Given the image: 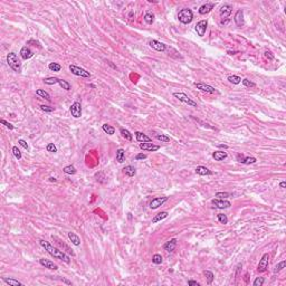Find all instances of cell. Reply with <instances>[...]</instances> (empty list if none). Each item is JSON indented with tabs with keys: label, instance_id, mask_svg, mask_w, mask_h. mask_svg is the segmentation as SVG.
I'll list each match as a JSON object with an SVG mask.
<instances>
[{
	"label": "cell",
	"instance_id": "obj_1",
	"mask_svg": "<svg viewBox=\"0 0 286 286\" xmlns=\"http://www.w3.org/2000/svg\"><path fill=\"white\" fill-rule=\"evenodd\" d=\"M39 245L43 248H45V250H46L51 256L55 257L57 259H60V261H63L64 263H66V264H69V263H71V258H69V256L66 253L63 252L59 248L53 247L48 241L44 240V239H40V240H39Z\"/></svg>",
	"mask_w": 286,
	"mask_h": 286
},
{
	"label": "cell",
	"instance_id": "obj_13",
	"mask_svg": "<svg viewBox=\"0 0 286 286\" xmlns=\"http://www.w3.org/2000/svg\"><path fill=\"white\" fill-rule=\"evenodd\" d=\"M237 161L244 164H253V163H256V158L254 157H245L243 153H238L237 154Z\"/></svg>",
	"mask_w": 286,
	"mask_h": 286
},
{
	"label": "cell",
	"instance_id": "obj_17",
	"mask_svg": "<svg viewBox=\"0 0 286 286\" xmlns=\"http://www.w3.org/2000/svg\"><path fill=\"white\" fill-rule=\"evenodd\" d=\"M140 148L144 151H151V152H154V151H158L160 149L159 145H154L150 142H144V143H140Z\"/></svg>",
	"mask_w": 286,
	"mask_h": 286
},
{
	"label": "cell",
	"instance_id": "obj_53",
	"mask_svg": "<svg viewBox=\"0 0 286 286\" xmlns=\"http://www.w3.org/2000/svg\"><path fill=\"white\" fill-rule=\"evenodd\" d=\"M0 122H1L2 124H4V125H6V128H8L9 130H13V129H15V128H13V125H11L10 123H8L6 120H1Z\"/></svg>",
	"mask_w": 286,
	"mask_h": 286
},
{
	"label": "cell",
	"instance_id": "obj_28",
	"mask_svg": "<svg viewBox=\"0 0 286 286\" xmlns=\"http://www.w3.org/2000/svg\"><path fill=\"white\" fill-rule=\"evenodd\" d=\"M116 161L119 163H123L125 161V151L123 149H119L116 151Z\"/></svg>",
	"mask_w": 286,
	"mask_h": 286
},
{
	"label": "cell",
	"instance_id": "obj_52",
	"mask_svg": "<svg viewBox=\"0 0 286 286\" xmlns=\"http://www.w3.org/2000/svg\"><path fill=\"white\" fill-rule=\"evenodd\" d=\"M18 143L22 145V148H25L26 150H29V145H28V143H27L25 140H22V139H20V140H18Z\"/></svg>",
	"mask_w": 286,
	"mask_h": 286
},
{
	"label": "cell",
	"instance_id": "obj_31",
	"mask_svg": "<svg viewBox=\"0 0 286 286\" xmlns=\"http://www.w3.org/2000/svg\"><path fill=\"white\" fill-rule=\"evenodd\" d=\"M102 128H103V131L105 133H107L108 135H113V134L115 133V129L113 128L112 125H110V124H104Z\"/></svg>",
	"mask_w": 286,
	"mask_h": 286
},
{
	"label": "cell",
	"instance_id": "obj_58",
	"mask_svg": "<svg viewBox=\"0 0 286 286\" xmlns=\"http://www.w3.org/2000/svg\"><path fill=\"white\" fill-rule=\"evenodd\" d=\"M49 181H51V182H56L57 180H56L55 178H53V177H51V178H49Z\"/></svg>",
	"mask_w": 286,
	"mask_h": 286
},
{
	"label": "cell",
	"instance_id": "obj_46",
	"mask_svg": "<svg viewBox=\"0 0 286 286\" xmlns=\"http://www.w3.org/2000/svg\"><path fill=\"white\" fill-rule=\"evenodd\" d=\"M265 282V278L264 277H256V279L254 281L253 285L254 286H261Z\"/></svg>",
	"mask_w": 286,
	"mask_h": 286
},
{
	"label": "cell",
	"instance_id": "obj_42",
	"mask_svg": "<svg viewBox=\"0 0 286 286\" xmlns=\"http://www.w3.org/2000/svg\"><path fill=\"white\" fill-rule=\"evenodd\" d=\"M285 265H286V261H281L279 264H277L276 266H275V269H274V273H278V272H281L284 267H285Z\"/></svg>",
	"mask_w": 286,
	"mask_h": 286
},
{
	"label": "cell",
	"instance_id": "obj_20",
	"mask_svg": "<svg viewBox=\"0 0 286 286\" xmlns=\"http://www.w3.org/2000/svg\"><path fill=\"white\" fill-rule=\"evenodd\" d=\"M20 56H22V59H29V58H31L33 56H34V53L30 51L29 48L27 47V46H25V47H22V49H20Z\"/></svg>",
	"mask_w": 286,
	"mask_h": 286
},
{
	"label": "cell",
	"instance_id": "obj_15",
	"mask_svg": "<svg viewBox=\"0 0 286 286\" xmlns=\"http://www.w3.org/2000/svg\"><path fill=\"white\" fill-rule=\"evenodd\" d=\"M39 264L42 265V266H44L45 268L53 269V270L58 269V266H57L54 261H49V259H46V258H40V259H39Z\"/></svg>",
	"mask_w": 286,
	"mask_h": 286
},
{
	"label": "cell",
	"instance_id": "obj_49",
	"mask_svg": "<svg viewBox=\"0 0 286 286\" xmlns=\"http://www.w3.org/2000/svg\"><path fill=\"white\" fill-rule=\"evenodd\" d=\"M27 45H33V46H35V47L42 48V45H40V43H39V42H37V40H34V39H29V40L27 42Z\"/></svg>",
	"mask_w": 286,
	"mask_h": 286
},
{
	"label": "cell",
	"instance_id": "obj_16",
	"mask_svg": "<svg viewBox=\"0 0 286 286\" xmlns=\"http://www.w3.org/2000/svg\"><path fill=\"white\" fill-rule=\"evenodd\" d=\"M149 45H150V47H152L153 49H155V51H166V49H167V46H166L164 44L160 43L158 40H154V39L150 40Z\"/></svg>",
	"mask_w": 286,
	"mask_h": 286
},
{
	"label": "cell",
	"instance_id": "obj_36",
	"mask_svg": "<svg viewBox=\"0 0 286 286\" xmlns=\"http://www.w3.org/2000/svg\"><path fill=\"white\" fill-rule=\"evenodd\" d=\"M63 171H64L66 175H75V173H76V169H75V167L72 166V164L65 167L64 169H63Z\"/></svg>",
	"mask_w": 286,
	"mask_h": 286
},
{
	"label": "cell",
	"instance_id": "obj_19",
	"mask_svg": "<svg viewBox=\"0 0 286 286\" xmlns=\"http://www.w3.org/2000/svg\"><path fill=\"white\" fill-rule=\"evenodd\" d=\"M175 246H177V239L172 238L163 245V249L167 250V252H169V253H172L175 249Z\"/></svg>",
	"mask_w": 286,
	"mask_h": 286
},
{
	"label": "cell",
	"instance_id": "obj_38",
	"mask_svg": "<svg viewBox=\"0 0 286 286\" xmlns=\"http://www.w3.org/2000/svg\"><path fill=\"white\" fill-rule=\"evenodd\" d=\"M204 274H205L206 278H207V284H211V283H212V281H214V278H215L214 274L211 273L210 270H206Z\"/></svg>",
	"mask_w": 286,
	"mask_h": 286
},
{
	"label": "cell",
	"instance_id": "obj_47",
	"mask_svg": "<svg viewBox=\"0 0 286 286\" xmlns=\"http://www.w3.org/2000/svg\"><path fill=\"white\" fill-rule=\"evenodd\" d=\"M241 83H243L244 86H246V87H254V86H255V83L250 82L249 79H247V78H244V79H241Z\"/></svg>",
	"mask_w": 286,
	"mask_h": 286
},
{
	"label": "cell",
	"instance_id": "obj_4",
	"mask_svg": "<svg viewBox=\"0 0 286 286\" xmlns=\"http://www.w3.org/2000/svg\"><path fill=\"white\" fill-rule=\"evenodd\" d=\"M69 71H71V72H72L74 75H76V76L85 77V78H88V77H91L90 72L85 71L84 68L78 67V66H76V65H69Z\"/></svg>",
	"mask_w": 286,
	"mask_h": 286
},
{
	"label": "cell",
	"instance_id": "obj_45",
	"mask_svg": "<svg viewBox=\"0 0 286 286\" xmlns=\"http://www.w3.org/2000/svg\"><path fill=\"white\" fill-rule=\"evenodd\" d=\"M157 139H158L159 141L161 142H166V143H168V142H170V137H168V135H164V134H159V135H157Z\"/></svg>",
	"mask_w": 286,
	"mask_h": 286
},
{
	"label": "cell",
	"instance_id": "obj_55",
	"mask_svg": "<svg viewBox=\"0 0 286 286\" xmlns=\"http://www.w3.org/2000/svg\"><path fill=\"white\" fill-rule=\"evenodd\" d=\"M188 285H196V286H199V283L196 282V281H189V282H188Z\"/></svg>",
	"mask_w": 286,
	"mask_h": 286
},
{
	"label": "cell",
	"instance_id": "obj_30",
	"mask_svg": "<svg viewBox=\"0 0 286 286\" xmlns=\"http://www.w3.org/2000/svg\"><path fill=\"white\" fill-rule=\"evenodd\" d=\"M120 132H121L122 137H123L125 140H128V141H132V140H133L132 134H131V133H130V131H128L126 129L121 128V129H120Z\"/></svg>",
	"mask_w": 286,
	"mask_h": 286
},
{
	"label": "cell",
	"instance_id": "obj_7",
	"mask_svg": "<svg viewBox=\"0 0 286 286\" xmlns=\"http://www.w3.org/2000/svg\"><path fill=\"white\" fill-rule=\"evenodd\" d=\"M268 263H269V254H264L261 259L259 261V264L257 266V272L259 273H264L267 270V267H268Z\"/></svg>",
	"mask_w": 286,
	"mask_h": 286
},
{
	"label": "cell",
	"instance_id": "obj_39",
	"mask_svg": "<svg viewBox=\"0 0 286 286\" xmlns=\"http://www.w3.org/2000/svg\"><path fill=\"white\" fill-rule=\"evenodd\" d=\"M152 263L155 265H160L162 263V256L160 254H155L152 256Z\"/></svg>",
	"mask_w": 286,
	"mask_h": 286
},
{
	"label": "cell",
	"instance_id": "obj_33",
	"mask_svg": "<svg viewBox=\"0 0 286 286\" xmlns=\"http://www.w3.org/2000/svg\"><path fill=\"white\" fill-rule=\"evenodd\" d=\"M36 94L38 95V96H40V97H43V98H45V100H47V101H49L51 102V95L48 94L47 92H45L44 90H37L36 91Z\"/></svg>",
	"mask_w": 286,
	"mask_h": 286
},
{
	"label": "cell",
	"instance_id": "obj_24",
	"mask_svg": "<svg viewBox=\"0 0 286 286\" xmlns=\"http://www.w3.org/2000/svg\"><path fill=\"white\" fill-rule=\"evenodd\" d=\"M68 238L69 240L72 241L73 245H75V246H79L81 245V239H79V237L75 234V233H72V231H69L68 233Z\"/></svg>",
	"mask_w": 286,
	"mask_h": 286
},
{
	"label": "cell",
	"instance_id": "obj_6",
	"mask_svg": "<svg viewBox=\"0 0 286 286\" xmlns=\"http://www.w3.org/2000/svg\"><path fill=\"white\" fill-rule=\"evenodd\" d=\"M69 112L72 114L73 117L75 119H79L82 116V105L79 102H74L69 107Z\"/></svg>",
	"mask_w": 286,
	"mask_h": 286
},
{
	"label": "cell",
	"instance_id": "obj_25",
	"mask_svg": "<svg viewBox=\"0 0 286 286\" xmlns=\"http://www.w3.org/2000/svg\"><path fill=\"white\" fill-rule=\"evenodd\" d=\"M212 158L216 160V161H222L227 158V153L224 152V151H215L212 153Z\"/></svg>",
	"mask_w": 286,
	"mask_h": 286
},
{
	"label": "cell",
	"instance_id": "obj_18",
	"mask_svg": "<svg viewBox=\"0 0 286 286\" xmlns=\"http://www.w3.org/2000/svg\"><path fill=\"white\" fill-rule=\"evenodd\" d=\"M234 20H235L236 25L238 26V27H243V26H244V24H245V20H244V11L241 10V9L237 10V13H236V15H235Z\"/></svg>",
	"mask_w": 286,
	"mask_h": 286
},
{
	"label": "cell",
	"instance_id": "obj_34",
	"mask_svg": "<svg viewBox=\"0 0 286 286\" xmlns=\"http://www.w3.org/2000/svg\"><path fill=\"white\" fill-rule=\"evenodd\" d=\"M228 82L229 83H231V84H235V85H237V84H239L240 82H241V78L239 76H236V75H230V76H228Z\"/></svg>",
	"mask_w": 286,
	"mask_h": 286
},
{
	"label": "cell",
	"instance_id": "obj_44",
	"mask_svg": "<svg viewBox=\"0 0 286 286\" xmlns=\"http://www.w3.org/2000/svg\"><path fill=\"white\" fill-rule=\"evenodd\" d=\"M13 155L16 157V159H18V160L22 159V152H20V150L18 149L17 146H13Z\"/></svg>",
	"mask_w": 286,
	"mask_h": 286
},
{
	"label": "cell",
	"instance_id": "obj_2",
	"mask_svg": "<svg viewBox=\"0 0 286 286\" xmlns=\"http://www.w3.org/2000/svg\"><path fill=\"white\" fill-rule=\"evenodd\" d=\"M7 63L13 71L17 73L22 72V63H20V59L18 58V56L15 53H9L7 55Z\"/></svg>",
	"mask_w": 286,
	"mask_h": 286
},
{
	"label": "cell",
	"instance_id": "obj_12",
	"mask_svg": "<svg viewBox=\"0 0 286 286\" xmlns=\"http://www.w3.org/2000/svg\"><path fill=\"white\" fill-rule=\"evenodd\" d=\"M211 202L218 209H226V208H229L231 206L230 202L228 200H225V199H214Z\"/></svg>",
	"mask_w": 286,
	"mask_h": 286
},
{
	"label": "cell",
	"instance_id": "obj_9",
	"mask_svg": "<svg viewBox=\"0 0 286 286\" xmlns=\"http://www.w3.org/2000/svg\"><path fill=\"white\" fill-rule=\"evenodd\" d=\"M207 26H208V22H207V20H200V22L197 24L195 29H196L198 36H200V37H204V36H205L206 30H207Z\"/></svg>",
	"mask_w": 286,
	"mask_h": 286
},
{
	"label": "cell",
	"instance_id": "obj_26",
	"mask_svg": "<svg viewBox=\"0 0 286 286\" xmlns=\"http://www.w3.org/2000/svg\"><path fill=\"white\" fill-rule=\"evenodd\" d=\"M168 217V212L167 211H162V212H159L158 215H155L153 218H152V224H157V222L161 221L163 219H166Z\"/></svg>",
	"mask_w": 286,
	"mask_h": 286
},
{
	"label": "cell",
	"instance_id": "obj_23",
	"mask_svg": "<svg viewBox=\"0 0 286 286\" xmlns=\"http://www.w3.org/2000/svg\"><path fill=\"white\" fill-rule=\"evenodd\" d=\"M135 137H137V142H141V143L152 141V140H151V139H150L148 135H145L144 133H142V132H135Z\"/></svg>",
	"mask_w": 286,
	"mask_h": 286
},
{
	"label": "cell",
	"instance_id": "obj_48",
	"mask_svg": "<svg viewBox=\"0 0 286 286\" xmlns=\"http://www.w3.org/2000/svg\"><path fill=\"white\" fill-rule=\"evenodd\" d=\"M46 149H47L48 152H53V153L57 152V148L55 146V144H54V143H48L47 146H46Z\"/></svg>",
	"mask_w": 286,
	"mask_h": 286
},
{
	"label": "cell",
	"instance_id": "obj_3",
	"mask_svg": "<svg viewBox=\"0 0 286 286\" xmlns=\"http://www.w3.org/2000/svg\"><path fill=\"white\" fill-rule=\"evenodd\" d=\"M178 19H179V22H181V24H184V25L190 24V22H192V19H193V13H192L191 9H189V8L181 9L179 11V13H178Z\"/></svg>",
	"mask_w": 286,
	"mask_h": 286
},
{
	"label": "cell",
	"instance_id": "obj_40",
	"mask_svg": "<svg viewBox=\"0 0 286 286\" xmlns=\"http://www.w3.org/2000/svg\"><path fill=\"white\" fill-rule=\"evenodd\" d=\"M48 68L51 69V71H53V72H59L62 66H60L59 64H57V63H51V64L48 65Z\"/></svg>",
	"mask_w": 286,
	"mask_h": 286
},
{
	"label": "cell",
	"instance_id": "obj_56",
	"mask_svg": "<svg viewBox=\"0 0 286 286\" xmlns=\"http://www.w3.org/2000/svg\"><path fill=\"white\" fill-rule=\"evenodd\" d=\"M218 146L221 148V149H228V145H226V144H219Z\"/></svg>",
	"mask_w": 286,
	"mask_h": 286
},
{
	"label": "cell",
	"instance_id": "obj_10",
	"mask_svg": "<svg viewBox=\"0 0 286 286\" xmlns=\"http://www.w3.org/2000/svg\"><path fill=\"white\" fill-rule=\"evenodd\" d=\"M166 201H168V197H157L151 200L150 202V208L151 209H157L160 206H162Z\"/></svg>",
	"mask_w": 286,
	"mask_h": 286
},
{
	"label": "cell",
	"instance_id": "obj_32",
	"mask_svg": "<svg viewBox=\"0 0 286 286\" xmlns=\"http://www.w3.org/2000/svg\"><path fill=\"white\" fill-rule=\"evenodd\" d=\"M44 83L47 84V85H54V84H58L59 83V78L57 77H48L44 79Z\"/></svg>",
	"mask_w": 286,
	"mask_h": 286
},
{
	"label": "cell",
	"instance_id": "obj_50",
	"mask_svg": "<svg viewBox=\"0 0 286 286\" xmlns=\"http://www.w3.org/2000/svg\"><path fill=\"white\" fill-rule=\"evenodd\" d=\"M40 110L44 112H48V113H51V112H53L55 108H54V107H51V106H47V105H40Z\"/></svg>",
	"mask_w": 286,
	"mask_h": 286
},
{
	"label": "cell",
	"instance_id": "obj_22",
	"mask_svg": "<svg viewBox=\"0 0 286 286\" xmlns=\"http://www.w3.org/2000/svg\"><path fill=\"white\" fill-rule=\"evenodd\" d=\"M196 173L199 175H212V172L206 167H202V166H199V167L196 168Z\"/></svg>",
	"mask_w": 286,
	"mask_h": 286
},
{
	"label": "cell",
	"instance_id": "obj_51",
	"mask_svg": "<svg viewBox=\"0 0 286 286\" xmlns=\"http://www.w3.org/2000/svg\"><path fill=\"white\" fill-rule=\"evenodd\" d=\"M264 56H265V58H266V59H268V60H273V59H274L273 53H272V51H265Z\"/></svg>",
	"mask_w": 286,
	"mask_h": 286
},
{
	"label": "cell",
	"instance_id": "obj_11",
	"mask_svg": "<svg viewBox=\"0 0 286 286\" xmlns=\"http://www.w3.org/2000/svg\"><path fill=\"white\" fill-rule=\"evenodd\" d=\"M195 86H196L198 90L202 91V92H206V93H209V94H215L217 93V91L215 87L210 85H207V84H204V83H195Z\"/></svg>",
	"mask_w": 286,
	"mask_h": 286
},
{
	"label": "cell",
	"instance_id": "obj_57",
	"mask_svg": "<svg viewBox=\"0 0 286 286\" xmlns=\"http://www.w3.org/2000/svg\"><path fill=\"white\" fill-rule=\"evenodd\" d=\"M279 187H281V188H285V187H286V182H285V181L281 182V183H279Z\"/></svg>",
	"mask_w": 286,
	"mask_h": 286
},
{
	"label": "cell",
	"instance_id": "obj_41",
	"mask_svg": "<svg viewBox=\"0 0 286 286\" xmlns=\"http://www.w3.org/2000/svg\"><path fill=\"white\" fill-rule=\"evenodd\" d=\"M217 218H218V220H219V222H220V224H224V225L228 224V218H227L226 215L218 214V215H217Z\"/></svg>",
	"mask_w": 286,
	"mask_h": 286
},
{
	"label": "cell",
	"instance_id": "obj_21",
	"mask_svg": "<svg viewBox=\"0 0 286 286\" xmlns=\"http://www.w3.org/2000/svg\"><path fill=\"white\" fill-rule=\"evenodd\" d=\"M214 8H215V4H202L200 8H199V13H200V15H206V13H209Z\"/></svg>",
	"mask_w": 286,
	"mask_h": 286
},
{
	"label": "cell",
	"instance_id": "obj_54",
	"mask_svg": "<svg viewBox=\"0 0 286 286\" xmlns=\"http://www.w3.org/2000/svg\"><path fill=\"white\" fill-rule=\"evenodd\" d=\"M148 158V155L146 154H144V153H139L135 157V160H144V159H146Z\"/></svg>",
	"mask_w": 286,
	"mask_h": 286
},
{
	"label": "cell",
	"instance_id": "obj_5",
	"mask_svg": "<svg viewBox=\"0 0 286 286\" xmlns=\"http://www.w3.org/2000/svg\"><path fill=\"white\" fill-rule=\"evenodd\" d=\"M173 96H175V98H178L180 102L186 103V104H188L190 106L197 107V103L195 102V101H192L191 98L189 97L188 95L184 94V93H173Z\"/></svg>",
	"mask_w": 286,
	"mask_h": 286
},
{
	"label": "cell",
	"instance_id": "obj_35",
	"mask_svg": "<svg viewBox=\"0 0 286 286\" xmlns=\"http://www.w3.org/2000/svg\"><path fill=\"white\" fill-rule=\"evenodd\" d=\"M60 85V87L63 88V90H66V91H69L71 88H72V85L69 84L67 81H65V79H60L59 78V83H58Z\"/></svg>",
	"mask_w": 286,
	"mask_h": 286
},
{
	"label": "cell",
	"instance_id": "obj_27",
	"mask_svg": "<svg viewBox=\"0 0 286 286\" xmlns=\"http://www.w3.org/2000/svg\"><path fill=\"white\" fill-rule=\"evenodd\" d=\"M123 172H124V175H126L128 177H134L135 173H137V170H135V168L132 167V166H126V167L123 169Z\"/></svg>",
	"mask_w": 286,
	"mask_h": 286
},
{
	"label": "cell",
	"instance_id": "obj_29",
	"mask_svg": "<svg viewBox=\"0 0 286 286\" xmlns=\"http://www.w3.org/2000/svg\"><path fill=\"white\" fill-rule=\"evenodd\" d=\"M2 281H4V283H7V284H9V285H11V286H22L24 285L22 283H20L19 281H17V279H13V278L4 277L2 278Z\"/></svg>",
	"mask_w": 286,
	"mask_h": 286
},
{
	"label": "cell",
	"instance_id": "obj_43",
	"mask_svg": "<svg viewBox=\"0 0 286 286\" xmlns=\"http://www.w3.org/2000/svg\"><path fill=\"white\" fill-rule=\"evenodd\" d=\"M231 195L229 193V192H217L216 193V197H217L218 199H226V198H228V197H230Z\"/></svg>",
	"mask_w": 286,
	"mask_h": 286
},
{
	"label": "cell",
	"instance_id": "obj_14",
	"mask_svg": "<svg viewBox=\"0 0 286 286\" xmlns=\"http://www.w3.org/2000/svg\"><path fill=\"white\" fill-rule=\"evenodd\" d=\"M231 11H233V7L230 4H224V6H221V8L219 9V15L222 19H227L230 16Z\"/></svg>",
	"mask_w": 286,
	"mask_h": 286
},
{
	"label": "cell",
	"instance_id": "obj_37",
	"mask_svg": "<svg viewBox=\"0 0 286 286\" xmlns=\"http://www.w3.org/2000/svg\"><path fill=\"white\" fill-rule=\"evenodd\" d=\"M144 22H146V24H149V25H151L152 22H154V15L153 13H146L144 15Z\"/></svg>",
	"mask_w": 286,
	"mask_h": 286
},
{
	"label": "cell",
	"instance_id": "obj_8",
	"mask_svg": "<svg viewBox=\"0 0 286 286\" xmlns=\"http://www.w3.org/2000/svg\"><path fill=\"white\" fill-rule=\"evenodd\" d=\"M51 238H53V240H55V243L59 246V248L63 250V252L67 253V254H69V255H72V256H75V254H74V252H73L72 249L66 245V244L64 243V241H62L58 237H56V236H51Z\"/></svg>",
	"mask_w": 286,
	"mask_h": 286
}]
</instances>
